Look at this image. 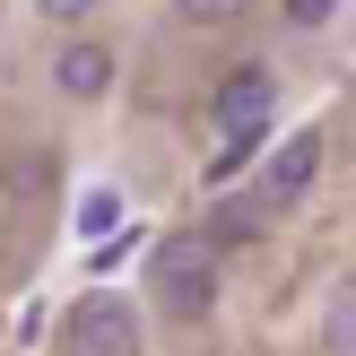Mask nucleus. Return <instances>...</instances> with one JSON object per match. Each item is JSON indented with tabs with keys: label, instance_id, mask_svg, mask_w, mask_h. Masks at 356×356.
Instances as JSON below:
<instances>
[{
	"label": "nucleus",
	"instance_id": "f03ea898",
	"mask_svg": "<svg viewBox=\"0 0 356 356\" xmlns=\"http://www.w3.org/2000/svg\"><path fill=\"white\" fill-rule=\"evenodd\" d=\"M61 356H139V313L122 296H87L61 330Z\"/></svg>",
	"mask_w": 356,
	"mask_h": 356
},
{
	"label": "nucleus",
	"instance_id": "f257e3e1",
	"mask_svg": "<svg viewBox=\"0 0 356 356\" xmlns=\"http://www.w3.org/2000/svg\"><path fill=\"white\" fill-rule=\"evenodd\" d=\"M148 287H156V305H165L174 322H200V313L218 305V243H209V235L165 243V252H156V270H148Z\"/></svg>",
	"mask_w": 356,
	"mask_h": 356
},
{
	"label": "nucleus",
	"instance_id": "423d86ee",
	"mask_svg": "<svg viewBox=\"0 0 356 356\" xmlns=\"http://www.w3.org/2000/svg\"><path fill=\"white\" fill-rule=\"evenodd\" d=\"M330 356H356V287L330 296Z\"/></svg>",
	"mask_w": 356,
	"mask_h": 356
},
{
	"label": "nucleus",
	"instance_id": "39448f33",
	"mask_svg": "<svg viewBox=\"0 0 356 356\" xmlns=\"http://www.w3.org/2000/svg\"><path fill=\"white\" fill-rule=\"evenodd\" d=\"M52 79H61V96H104V87H113V52H96V44H70Z\"/></svg>",
	"mask_w": 356,
	"mask_h": 356
},
{
	"label": "nucleus",
	"instance_id": "9d476101",
	"mask_svg": "<svg viewBox=\"0 0 356 356\" xmlns=\"http://www.w3.org/2000/svg\"><path fill=\"white\" fill-rule=\"evenodd\" d=\"M96 0H44V17H87Z\"/></svg>",
	"mask_w": 356,
	"mask_h": 356
},
{
	"label": "nucleus",
	"instance_id": "0eeeda50",
	"mask_svg": "<svg viewBox=\"0 0 356 356\" xmlns=\"http://www.w3.org/2000/svg\"><path fill=\"white\" fill-rule=\"evenodd\" d=\"M174 9H183L191 26H235V17H243V0H174Z\"/></svg>",
	"mask_w": 356,
	"mask_h": 356
},
{
	"label": "nucleus",
	"instance_id": "7ed1b4c3",
	"mask_svg": "<svg viewBox=\"0 0 356 356\" xmlns=\"http://www.w3.org/2000/svg\"><path fill=\"white\" fill-rule=\"evenodd\" d=\"M270 70H261V61H243V70H226V79H218V122H226V131H235V139H261V131H270Z\"/></svg>",
	"mask_w": 356,
	"mask_h": 356
},
{
	"label": "nucleus",
	"instance_id": "20e7f679",
	"mask_svg": "<svg viewBox=\"0 0 356 356\" xmlns=\"http://www.w3.org/2000/svg\"><path fill=\"white\" fill-rule=\"evenodd\" d=\"M313 165H322V139H287V148L270 156V174H261V209H287L296 191L313 183Z\"/></svg>",
	"mask_w": 356,
	"mask_h": 356
},
{
	"label": "nucleus",
	"instance_id": "1a4fd4ad",
	"mask_svg": "<svg viewBox=\"0 0 356 356\" xmlns=\"http://www.w3.org/2000/svg\"><path fill=\"white\" fill-rule=\"evenodd\" d=\"M330 9H339V0H287V17H296V26H322Z\"/></svg>",
	"mask_w": 356,
	"mask_h": 356
},
{
	"label": "nucleus",
	"instance_id": "6e6552de",
	"mask_svg": "<svg viewBox=\"0 0 356 356\" xmlns=\"http://www.w3.org/2000/svg\"><path fill=\"white\" fill-rule=\"evenodd\" d=\"M104 226H122V200H113V191H87V209H79V235H104Z\"/></svg>",
	"mask_w": 356,
	"mask_h": 356
}]
</instances>
